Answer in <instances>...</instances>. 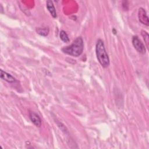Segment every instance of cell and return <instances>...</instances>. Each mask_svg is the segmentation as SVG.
<instances>
[{
	"mask_svg": "<svg viewBox=\"0 0 149 149\" xmlns=\"http://www.w3.org/2000/svg\"><path fill=\"white\" fill-rule=\"evenodd\" d=\"M84 49V42L81 37H77L70 45L62 48V51L69 55L77 57L83 52Z\"/></svg>",
	"mask_w": 149,
	"mask_h": 149,
	"instance_id": "1",
	"label": "cell"
},
{
	"mask_svg": "<svg viewBox=\"0 0 149 149\" xmlns=\"http://www.w3.org/2000/svg\"><path fill=\"white\" fill-rule=\"evenodd\" d=\"M95 53L97 58L103 68H107L109 65V56L106 52L105 45L102 40H97L95 45Z\"/></svg>",
	"mask_w": 149,
	"mask_h": 149,
	"instance_id": "2",
	"label": "cell"
},
{
	"mask_svg": "<svg viewBox=\"0 0 149 149\" xmlns=\"http://www.w3.org/2000/svg\"><path fill=\"white\" fill-rule=\"evenodd\" d=\"M132 44L134 48L140 53L144 54L146 53V47L144 44L141 41L139 37L136 36H134L132 38Z\"/></svg>",
	"mask_w": 149,
	"mask_h": 149,
	"instance_id": "3",
	"label": "cell"
},
{
	"mask_svg": "<svg viewBox=\"0 0 149 149\" xmlns=\"http://www.w3.org/2000/svg\"><path fill=\"white\" fill-rule=\"evenodd\" d=\"M138 17L139 21L143 24L148 26L149 25V19L147 15V13L145 9L143 8L139 9L138 11Z\"/></svg>",
	"mask_w": 149,
	"mask_h": 149,
	"instance_id": "4",
	"label": "cell"
},
{
	"mask_svg": "<svg viewBox=\"0 0 149 149\" xmlns=\"http://www.w3.org/2000/svg\"><path fill=\"white\" fill-rule=\"evenodd\" d=\"M29 117L30 119L31 120V121L32 122V123L37 127H41V119L40 118V117L36 113L33 112H30L29 113Z\"/></svg>",
	"mask_w": 149,
	"mask_h": 149,
	"instance_id": "5",
	"label": "cell"
},
{
	"mask_svg": "<svg viewBox=\"0 0 149 149\" xmlns=\"http://www.w3.org/2000/svg\"><path fill=\"white\" fill-rule=\"evenodd\" d=\"M0 77L2 79L8 83H12L16 81V80L14 77H13L11 74L3 71L2 69L0 70Z\"/></svg>",
	"mask_w": 149,
	"mask_h": 149,
	"instance_id": "6",
	"label": "cell"
},
{
	"mask_svg": "<svg viewBox=\"0 0 149 149\" xmlns=\"http://www.w3.org/2000/svg\"><path fill=\"white\" fill-rule=\"evenodd\" d=\"M46 6H47V8L48 10L50 13L51 15L52 16V17L53 18H56V16H57L56 12V10H55V8L54 7V3H53L52 1H51L50 0L47 1Z\"/></svg>",
	"mask_w": 149,
	"mask_h": 149,
	"instance_id": "7",
	"label": "cell"
},
{
	"mask_svg": "<svg viewBox=\"0 0 149 149\" xmlns=\"http://www.w3.org/2000/svg\"><path fill=\"white\" fill-rule=\"evenodd\" d=\"M37 33L42 36H47L49 33V29L48 27L45 28H37L36 29Z\"/></svg>",
	"mask_w": 149,
	"mask_h": 149,
	"instance_id": "8",
	"label": "cell"
},
{
	"mask_svg": "<svg viewBox=\"0 0 149 149\" xmlns=\"http://www.w3.org/2000/svg\"><path fill=\"white\" fill-rule=\"evenodd\" d=\"M59 37H60L61 40L64 42H68L70 41L67 33L63 30L61 31L60 34H59Z\"/></svg>",
	"mask_w": 149,
	"mask_h": 149,
	"instance_id": "9",
	"label": "cell"
},
{
	"mask_svg": "<svg viewBox=\"0 0 149 149\" xmlns=\"http://www.w3.org/2000/svg\"><path fill=\"white\" fill-rule=\"evenodd\" d=\"M141 35L143 37V39L144 40V42L146 43V45L147 48H148L149 46V35L144 30L141 31Z\"/></svg>",
	"mask_w": 149,
	"mask_h": 149,
	"instance_id": "10",
	"label": "cell"
}]
</instances>
